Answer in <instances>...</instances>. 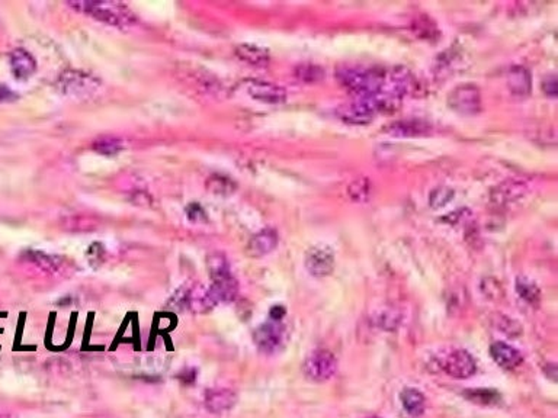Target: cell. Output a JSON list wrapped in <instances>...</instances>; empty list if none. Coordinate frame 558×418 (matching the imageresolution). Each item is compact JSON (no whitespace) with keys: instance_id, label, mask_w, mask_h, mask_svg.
Returning <instances> with one entry per match:
<instances>
[{"instance_id":"1","label":"cell","mask_w":558,"mask_h":418,"mask_svg":"<svg viewBox=\"0 0 558 418\" xmlns=\"http://www.w3.org/2000/svg\"><path fill=\"white\" fill-rule=\"evenodd\" d=\"M77 12L89 15L103 24L118 28L133 27L137 22L134 12L121 2H108V0H77L69 4Z\"/></svg>"},{"instance_id":"2","label":"cell","mask_w":558,"mask_h":418,"mask_svg":"<svg viewBox=\"0 0 558 418\" xmlns=\"http://www.w3.org/2000/svg\"><path fill=\"white\" fill-rule=\"evenodd\" d=\"M208 270L211 276V286L208 288L214 301L232 302L239 294V283L232 275L230 264L221 253H213L208 257Z\"/></svg>"},{"instance_id":"3","label":"cell","mask_w":558,"mask_h":418,"mask_svg":"<svg viewBox=\"0 0 558 418\" xmlns=\"http://www.w3.org/2000/svg\"><path fill=\"white\" fill-rule=\"evenodd\" d=\"M303 372L307 379L316 384L332 379L338 372V359L332 351L326 349L314 350L310 353L303 365Z\"/></svg>"},{"instance_id":"4","label":"cell","mask_w":558,"mask_h":418,"mask_svg":"<svg viewBox=\"0 0 558 418\" xmlns=\"http://www.w3.org/2000/svg\"><path fill=\"white\" fill-rule=\"evenodd\" d=\"M448 103L461 115H475L481 109V90L472 83H463L449 92Z\"/></svg>"},{"instance_id":"5","label":"cell","mask_w":558,"mask_h":418,"mask_svg":"<svg viewBox=\"0 0 558 418\" xmlns=\"http://www.w3.org/2000/svg\"><path fill=\"white\" fill-rule=\"evenodd\" d=\"M58 85L67 96L88 97L98 92L100 83L93 76L85 72L69 70L61 74Z\"/></svg>"},{"instance_id":"6","label":"cell","mask_w":558,"mask_h":418,"mask_svg":"<svg viewBox=\"0 0 558 418\" xmlns=\"http://www.w3.org/2000/svg\"><path fill=\"white\" fill-rule=\"evenodd\" d=\"M531 189V183L522 177L507 179L498 186H494L490 192V202L498 206L509 205L514 201L524 198Z\"/></svg>"},{"instance_id":"7","label":"cell","mask_w":558,"mask_h":418,"mask_svg":"<svg viewBox=\"0 0 558 418\" xmlns=\"http://www.w3.org/2000/svg\"><path fill=\"white\" fill-rule=\"evenodd\" d=\"M442 369L456 379H468L477 372V363L467 350L457 349L448 353L442 360Z\"/></svg>"},{"instance_id":"8","label":"cell","mask_w":558,"mask_h":418,"mask_svg":"<svg viewBox=\"0 0 558 418\" xmlns=\"http://www.w3.org/2000/svg\"><path fill=\"white\" fill-rule=\"evenodd\" d=\"M305 267L314 278H326L335 269V253L327 245H314L305 257Z\"/></svg>"},{"instance_id":"9","label":"cell","mask_w":558,"mask_h":418,"mask_svg":"<svg viewBox=\"0 0 558 418\" xmlns=\"http://www.w3.org/2000/svg\"><path fill=\"white\" fill-rule=\"evenodd\" d=\"M244 88L246 92L249 93V96L265 103L278 104L286 99V90L282 86L275 85V83L271 81L244 80Z\"/></svg>"},{"instance_id":"10","label":"cell","mask_w":558,"mask_h":418,"mask_svg":"<svg viewBox=\"0 0 558 418\" xmlns=\"http://www.w3.org/2000/svg\"><path fill=\"white\" fill-rule=\"evenodd\" d=\"M284 327L279 324V321H272L262 324L256 331H255V344L259 347L260 351L263 353H274L282 346L284 340Z\"/></svg>"},{"instance_id":"11","label":"cell","mask_w":558,"mask_h":418,"mask_svg":"<svg viewBox=\"0 0 558 418\" xmlns=\"http://www.w3.org/2000/svg\"><path fill=\"white\" fill-rule=\"evenodd\" d=\"M204 403L210 412L222 414L236 407L237 393L229 388H215L206 392Z\"/></svg>"},{"instance_id":"12","label":"cell","mask_w":558,"mask_h":418,"mask_svg":"<svg viewBox=\"0 0 558 418\" xmlns=\"http://www.w3.org/2000/svg\"><path fill=\"white\" fill-rule=\"evenodd\" d=\"M279 243L278 233L272 228H265L256 233L247 243V253L252 257H263L274 252Z\"/></svg>"},{"instance_id":"13","label":"cell","mask_w":558,"mask_h":418,"mask_svg":"<svg viewBox=\"0 0 558 418\" xmlns=\"http://www.w3.org/2000/svg\"><path fill=\"white\" fill-rule=\"evenodd\" d=\"M490 354L496 365H499L506 370H514L524 363L522 354L503 342L493 343L490 347Z\"/></svg>"},{"instance_id":"14","label":"cell","mask_w":558,"mask_h":418,"mask_svg":"<svg viewBox=\"0 0 558 418\" xmlns=\"http://www.w3.org/2000/svg\"><path fill=\"white\" fill-rule=\"evenodd\" d=\"M506 85L509 92L516 97H525L531 93L532 77L526 67L513 66L507 70Z\"/></svg>"},{"instance_id":"15","label":"cell","mask_w":558,"mask_h":418,"mask_svg":"<svg viewBox=\"0 0 558 418\" xmlns=\"http://www.w3.org/2000/svg\"><path fill=\"white\" fill-rule=\"evenodd\" d=\"M11 69L18 80H28L36 72V61L31 53L24 48H15L11 55Z\"/></svg>"},{"instance_id":"16","label":"cell","mask_w":558,"mask_h":418,"mask_svg":"<svg viewBox=\"0 0 558 418\" xmlns=\"http://www.w3.org/2000/svg\"><path fill=\"white\" fill-rule=\"evenodd\" d=\"M387 131L392 135H399V137H416L427 134L430 131V125L418 119H403L390 123L387 127Z\"/></svg>"},{"instance_id":"17","label":"cell","mask_w":558,"mask_h":418,"mask_svg":"<svg viewBox=\"0 0 558 418\" xmlns=\"http://www.w3.org/2000/svg\"><path fill=\"white\" fill-rule=\"evenodd\" d=\"M236 55L239 60L252 66H266L271 61L270 51L255 44H240L236 47Z\"/></svg>"},{"instance_id":"18","label":"cell","mask_w":558,"mask_h":418,"mask_svg":"<svg viewBox=\"0 0 558 418\" xmlns=\"http://www.w3.org/2000/svg\"><path fill=\"white\" fill-rule=\"evenodd\" d=\"M205 187L215 196H230L237 191V183L229 176L215 173L206 179Z\"/></svg>"},{"instance_id":"19","label":"cell","mask_w":558,"mask_h":418,"mask_svg":"<svg viewBox=\"0 0 558 418\" xmlns=\"http://www.w3.org/2000/svg\"><path fill=\"white\" fill-rule=\"evenodd\" d=\"M374 321H376L377 327L381 330L394 331L401 324V312L396 306L385 305V306H381L376 312Z\"/></svg>"},{"instance_id":"20","label":"cell","mask_w":558,"mask_h":418,"mask_svg":"<svg viewBox=\"0 0 558 418\" xmlns=\"http://www.w3.org/2000/svg\"><path fill=\"white\" fill-rule=\"evenodd\" d=\"M401 404L404 407V410L413 415V417H419L423 414L425 411V405H426V400H425V395L416 389V388H406L401 392Z\"/></svg>"},{"instance_id":"21","label":"cell","mask_w":558,"mask_h":418,"mask_svg":"<svg viewBox=\"0 0 558 418\" xmlns=\"http://www.w3.org/2000/svg\"><path fill=\"white\" fill-rule=\"evenodd\" d=\"M464 396L477 405H496L499 404L500 401V393L496 392L493 389H484V388H479V389H465Z\"/></svg>"},{"instance_id":"22","label":"cell","mask_w":558,"mask_h":418,"mask_svg":"<svg viewBox=\"0 0 558 418\" xmlns=\"http://www.w3.org/2000/svg\"><path fill=\"white\" fill-rule=\"evenodd\" d=\"M294 76L298 81L312 85V83H319L323 80L324 70L320 66L313 65V62H301L294 69Z\"/></svg>"},{"instance_id":"23","label":"cell","mask_w":558,"mask_h":418,"mask_svg":"<svg viewBox=\"0 0 558 418\" xmlns=\"http://www.w3.org/2000/svg\"><path fill=\"white\" fill-rule=\"evenodd\" d=\"M516 290H518L519 297L529 305L535 306L538 305L541 301V292L540 288L536 286L532 281L528 278H519L516 282Z\"/></svg>"},{"instance_id":"24","label":"cell","mask_w":558,"mask_h":418,"mask_svg":"<svg viewBox=\"0 0 558 418\" xmlns=\"http://www.w3.org/2000/svg\"><path fill=\"white\" fill-rule=\"evenodd\" d=\"M347 196L355 202H365L372 192V184L366 177H358L347 184Z\"/></svg>"},{"instance_id":"25","label":"cell","mask_w":558,"mask_h":418,"mask_svg":"<svg viewBox=\"0 0 558 418\" xmlns=\"http://www.w3.org/2000/svg\"><path fill=\"white\" fill-rule=\"evenodd\" d=\"M93 150L103 156H115L124 150V142L118 137L105 135L100 137L93 142Z\"/></svg>"},{"instance_id":"26","label":"cell","mask_w":558,"mask_h":418,"mask_svg":"<svg viewBox=\"0 0 558 418\" xmlns=\"http://www.w3.org/2000/svg\"><path fill=\"white\" fill-rule=\"evenodd\" d=\"M453 195H456V192H453V191L451 189V187H448V186H439V187H437V189H433V191L430 192V195H429V205H430V208H433V209L444 208L446 203H449V202L452 201Z\"/></svg>"},{"instance_id":"27","label":"cell","mask_w":558,"mask_h":418,"mask_svg":"<svg viewBox=\"0 0 558 418\" xmlns=\"http://www.w3.org/2000/svg\"><path fill=\"white\" fill-rule=\"evenodd\" d=\"M25 257L28 260H31L32 263H35L36 266L43 267L46 270H57L60 262L57 257L51 256V255H46V253H41V252H28L25 255Z\"/></svg>"},{"instance_id":"28","label":"cell","mask_w":558,"mask_h":418,"mask_svg":"<svg viewBox=\"0 0 558 418\" xmlns=\"http://www.w3.org/2000/svg\"><path fill=\"white\" fill-rule=\"evenodd\" d=\"M188 299H190V285H183L178 290H175V294L168 302V308L172 311H183L188 309Z\"/></svg>"},{"instance_id":"29","label":"cell","mask_w":558,"mask_h":418,"mask_svg":"<svg viewBox=\"0 0 558 418\" xmlns=\"http://www.w3.org/2000/svg\"><path fill=\"white\" fill-rule=\"evenodd\" d=\"M481 292L487 299L496 301L503 297V286L494 278H486L481 282Z\"/></svg>"},{"instance_id":"30","label":"cell","mask_w":558,"mask_h":418,"mask_svg":"<svg viewBox=\"0 0 558 418\" xmlns=\"http://www.w3.org/2000/svg\"><path fill=\"white\" fill-rule=\"evenodd\" d=\"M496 325H498L499 330H502L505 334H507V336H510V337H513V339L519 337L521 334H522L521 324H519L518 321H514L513 318L506 317V316H499V317H498V323H496Z\"/></svg>"},{"instance_id":"31","label":"cell","mask_w":558,"mask_h":418,"mask_svg":"<svg viewBox=\"0 0 558 418\" xmlns=\"http://www.w3.org/2000/svg\"><path fill=\"white\" fill-rule=\"evenodd\" d=\"M413 27L416 28V32L420 35V36H427V38H430L432 36V34H438V29H437V25L432 22V20L429 19V18H426V16H422V18H419L415 24H413Z\"/></svg>"},{"instance_id":"32","label":"cell","mask_w":558,"mask_h":418,"mask_svg":"<svg viewBox=\"0 0 558 418\" xmlns=\"http://www.w3.org/2000/svg\"><path fill=\"white\" fill-rule=\"evenodd\" d=\"M186 215H188L191 222H195V224L206 222V214L202 209V206L198 203H190L188 206H186Z\"/></svg>"},{"instance_id":"33","label":"cell","mask_w":558,"mask_h":418,"mask_svg":"<svg viewBox=\"0 0 558 418\" xmlns=\"http://www.w3.org/2000/svg\"><path fill=\"white\" fill-rule=\"evenodd\" d=\"M543 90H544L545 95H550V96H555L557 95V77H555V74H548L543 80Z\"/></svg>"},{"instance_id":"34","label":"cell","mask_w":558,"mask_h":418,"mask_svg":"<svg viewBox=\"0 0 558 418\" xmlns=\"http://www.w3.org/2000/svg\"><path fill=\"white\" fill-rule=\"evenodd\" d=\"M270 314H271V320L272 321H281L284 318V316H285V308L281 306V305H275V306L271 308Z\"/></svg>"},{"instance_id":"35","label":"cell","mask_w":558,"mask_h":418,"mask_svg":"<svg viewBox=\"0 0 558 418\" xmlns=\"http://www.w3.org/2000/svg\"><path fill=\"white\" fill-rule=\"evenodd\" d=\"M13 92L11 89H8L6 86H0V102H5V100H11L13 99Z\"/></svg>"}]
</instances>
